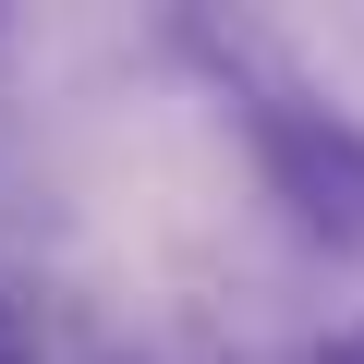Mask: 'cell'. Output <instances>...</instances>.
Listing matches in <instances>:
<instances>
[{
    "instance_id": "6da1fadb",
    "label": "cell",
    "mask_w": 364,
    "mask_h": 364,
    "mask_svg": "<svg viewBox=\"0 0 364 364\" xmlns=\"http://www.w3.org/2000/svg\"><path fill=\"white\" fill-rule=\"evenodd\" d=\"M0 364H37V340H25V328H13V316H0Z\"/></svg>"
},
{
    "instance_id": "7a4b0ae2",
    "label": "cell",
    "mask_w": 364,
    "mask_h": 364,
    "mask_svg": "<svg viewBox=\"0 0 364 364\" xmlns=\"http://www.w3.org/2000/svg\"><path fill=\"white\" fill-rule=\"evenodd\" d=\"M328 364H364V316H352V328H340V340H328Z\"/></svg>"
}]
</instances>
